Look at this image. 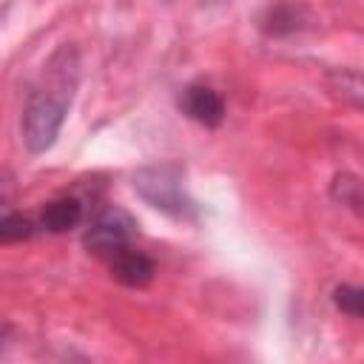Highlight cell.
<instances>
[{
	"label": "cell",
	"mask_w": 364,
	"mask_h": 364,
	"mask_svg": "<svg viewBox=\"0 0 364 364\" xmlns=\"http://www.w3.org/2000/svg\"><path fill=\"white\" fill-rule=\"evenodd\" d=\"M82 202L77 196H57L51 202H46V208L37 216L40 230L46 233H68L82 222Z\"/></svg>",
	"instance_id": "obj_6"
},
{
	"label": "cell",
	"mask_w": 364,
	"mask_h": 364,
	"mask_svg": "<svg viewBox=\"0 0 364 364\" xmlns=\"http://www.w3.org/2000/svg\"><path fill=\"white\" fill-rule=\"evenodd\" d=\"M77 85H80V54L74 46H60L43 65L23 108L20 128L28 154H46L57 142L65 114L74 102Z\"/></svg>",
	"instance_id": "obj_1"
},
{
	"label": "cell",
	"mask_w": 364,
	"mask_h": 364,
	"mask_svg": "<svg viewBox=\"0 0 364 364\" xmlns=\"http://www.w3.org/2000/svg\"><path fill=\"white\" fill-rule=\"evenodd\" d=\"M179 111L205 128H216L225 119V100L216 88L205 82H191L179 94Z\"/></svg>",
	"instance_id": "obj_4"
},
{
	"label": "cell",
	"mask_w": 364,
	"mask_h": 364,
	"mask_svg": "<svg viewBox=\"0 0 364 364\" xmlns=\"http://www.w3.org/2000/svg\"><path fill=\"white\" fill-rule=\"evenodd\" d=\"M134 191L156 210L168 213L171 219L193 222L199 216L196 199L188 193L185 168L179 162H154L134 173Z\"/></svg>",
	"instance_id": "obj_2"
},
{
	"label": "cell",
	"mask_w": 364,
	"mask_h": 364,
	"mask_svg": "<svg viewBox=\"0 0 364 364\" xmlns=\"http://www.w3.org/2000/svg\"><path fill=\"white\" fill-rule=\"evenodd\" d=\"M330 196L344 205L347 210H353L358 219H364V179L353 176V173H336L333 185H330Z\"/></svg>",
	"instance_id": "obj_7"
},
{
	"label": "cell",
	"mask_w": 364,
	"mask_h": 364,
	"mask_svg": "<svg viewBox=\"0 0 364 364\" xmlns=\"http://www.w3.org/2000/svg\"><path fill=\"white\" fill-rule=\"evenodd\" d=\"M108 270L125 287H145V284L154 282L156 264H154V259L148 253H142L136 245H131V247H125L122 253H117L108 262Z\"/></svg>",
	"instance_id": "obj_5"
},
{
	"label": "cell",
	"mask_w": 364,
	"mask_h": 364,
	"mask_svg": "<svg viewBox=\"0 0 364 364\" xmlns=\"http://www.w3.org/2000/svg\"><path fill=\"white\" fill-rule=\"evenodd\" d=\"M333 304L344 316H353V318L364 321V287H358V284H338L333 290Z\"/></svg>",
	"instance_id": "obj_11"
},
{
	"label": "cell",
	"mask_w": 364,
	"mask_h": 364,
	"mask_svg": "<svg viewBox=\"0 0 364 364\" xmlns=\"http://www.w3.org/2000/svg\"><path fill=\"white\" fill-rule=\"evenodd\" d=\"M37 230H40L37 219L23 216V213H6L3 222H0V239H3L6 245H11V242H26V239H31Z\"/></svg>",
	"instance_id": "obj_10"
},
{
	"label": "cell",
	"mask_w": 364,
	"mask_h": 364,
	"mask_svg": "<svg viewBox=\"0 0 364 364\" xmlns=\"http://www.w3.org/2000/svg\"><path fill=\"white\" fill-rule=\"evenodd\" d=\"M136 239V222L131 213H125L122 208H111L105 213H100L82 233V245L91 256H97L100 262H111L117 253H122L125 247H131Z\"/></svg>",
	"instance_id": "obj_3"
},
{
	"label": "cell",
	"mask_w": 364,
	"mask_h": 364,
	"mask_svg": "<svg viewBox=\"0 0 364 364\" xmlns=\"http://www.w3.org/2000/svg\"><path fill=\"white\" fill-rule=\"evenodd\" d=\"M327 82H330V91L336 97H341L344 102L364 111V74L350 71V68H338V71L327 74Z\"/></svg>",
	"instance_id": "obj_8"
},
{
	"label": "cell",
	"mask_w": 364,
	"mask_h": 364,
	"mask_svg": "<svg viewBox=\"0 0 364 364\" xmlns=\"http://www.w3.org/2000/svg\"><path fill=\"white\" fill-rule=\"evenodd\" d=\"M301 14H304V9L301 6H293V3H276L270 11H267V17H264V31L267 34H273V37H282V34H290V31H299L301 28Z\"/></svg>",
	"instance_id": "obj_9"
}]
</instances>
